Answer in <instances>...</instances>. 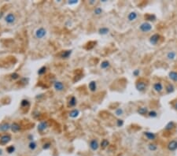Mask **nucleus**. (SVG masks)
<instances>
[{
  "mask_svg": "<svg viewBox=\"0 0 177 156\" xmlns=\"http://www.w3.org/2000/svg\"><path fill=\"white\" fill-rule=\"evenodd\" d=\"M168 78L174 82H177V72L176 71H170L168 74Z\"/></svg>",
  "mask_w": 177,
  "mask_h": 156,
  "instance_id": "aec40b11",
  "label": "nucleus"
},
{
  "mask_svg": "<svg viewBox=\"0 0 177 156\" xmlns=\"http://www.w3.org/2000/svg\"><path fill=\"white\" fill-rule=\"evenodd\" d=\"M10 77H11V78H12V79H14V80H17V79H19L20 75L18 74V73H12V74L10 75Z\"/></svg>",
  "mask_w": 177,
  "mask_h": 156,
  "instance_id": "ea45409f",
  "label": "nucleus"
},
{
  "mask_svg": "<svg viewBox=\"0 0 177 156\" xmlns=\"http://www.w3.org/2000/svg\"><path fill=\"white\" fill-rule=\"evenodd\" d=\"M95 3H96V1H95V0H92V1H89V4L91 5V6L95 5Z\"/></svg>",
  "mask_w": 177,
  "mask_h": 156,
  "instance_id": "79ce46f5",
  "label": "nucleus"
},
{
  "mask_svg": "<svg viewBox=\"0 0 177 156\" xmlns=\"http://www.w3.org/2000/svg\"><path fill=\"white\" fill-rule=\"evenodd\" d=\"M174 108H175V110H177V103H176L175 104V106H174Z\"/></svg>",
  "mask_w": 177,
  "mask_h": 156,
  "instance_id": "37998d69",
  "label": "nucleus"
},
{
  "mask_svg": "<svg viewBox=\"0 0 177 156\" xmlns=\"http://www.w3.org/2000/svg\"><path fill=\"white\" fill-rule=\"evenodd\" d=\"M175 58H176V53L173 51H168L166 54V58L169 61H173L175 59Z\"/></svg>",
  "mask_w": 177,
  "mask_h": 156,
  "instance_id": "412c9836",
  "label": "nucleus"
},
{
  "mask_svg": "<svg viewBox=\"0 0 177 156\" xmlns=\"http://www.w3.org/2000/svg\"><path fill=\"white\" fill-rule=\"evenodd\" d=\"M147 149L151 152H154V151H157L158 146H157V144H156L155 143H150L148 144V146H147Z\"/></svg>",
  "mask_w": 177,
  "mask_h": 156,
  "instance_id": "b1692460",
  "label": "nucleus"
},
{
  "mask_svg": "<svg viewBox=\"0 0 177 156\" xmlns=\"http://www.w3.org/2000/svg\"><path fill=\"white\" fill-rule=\"evenodd\" d=\"M30 103L27 99H22L21 102V107H29Z\"/></svg>",
  "mask_w": 177,
  "mask_h": 156,
  "instance_id": "7c9ffc66",
  "label": "nucleus"
},
{
  "mask_svg": "<svg viewBox=\"0 0 177 156\" xmlns=\"http://www.w3.org/2000/svg\"><path fill=\"white\" fill-rule=\"evenodd\" d=\"M42 149L43 150H48V149H50L51 147V142H49V141H47L45 142L43 144H42Z\"/></svg>",
  "mask_w": 177,
  "mask_h": 156,
  "instance_id": "72a5a7b5",
  "label": "nucleus"
},
{
  "mask_svg": "<svg viewBox=\"0 0 177 156\" xmlns=\"http://www.w3.org/2000/svg\"><path fill=\"white\" fill-rule=\"evenodd\" d=\"M175 127H176L175 123L172 121H170L169 122L166 124V126H164V130L166 131V132H170V131H172L174 129H175Z\"/></svg>",
  "mask_w": 177,
  "mask_h": 156,
  "instance_id": "ddd939ff",
  "label": "nucleus"
},
{
  "mask_svg": "<svg viewBox=\"0 0 177 156\" xmlns=\"http://www.w3.org/2000/svg\"><path fill=\"white\" fill-rule=\"evenodd\" d=\"M100 67H101V69H102V70H108V69H109V67H110V62L107 60L103 61H102Z\"/></svg>",
  "mask_w": 177,
  "mask_h": 156,
  "instance_id": "a878e982",
  "label": "nucleus"
},
{
  "mask_svg": "<svg viewBox=\"0 0 177 156\" xmlns=\"http://www.w3.org/2000/svg\"><path fill=\"white\" fill-rule=\"evenodd\" d=\"M117 127H122L124 126V120H122V119H117Z\"/></svg>",
  "mask_w": 177,
  "mask_h": 156,
  "instance_id": "4c0bfd02",
  "label": "nucleus"
},
{
  "mask_svg": "<svg viewBox=\"0 0 177 156\" xmlns=\"http://www.w3.org/2000/svg\"><path fill=\"white\" fill-rule=\"evenodd\" d=\"M109 32V29L107 27H102L99 29V33L100 35H107Z\"/></svg>",
  "mask_w": 177,
  "mask_h": 156,
  "instance_id": "c756f323",
  "label": "nucleus"
},
{
  "mask_svg": "<svg viewBox=\"0 0 177 156\" xmlns=\"http://www.w3.org/2000/svg\"><path fill=\"white\" fill-rule=\"evenodd\" d=\"M148 117H151V118H155V117H157V115H158V114H157V111H155V110H150V111H149L148 112Z\"/></svg>",
  "mask_w": 177,
  "mask_h": 156,
  "instance_id": "2f4dec72",
  "label": "nucleus"
},
{
  "mask_svg": "<svg viewBox=\"0 0 177 156\" xmlns=\"http://www.w3.org/2000/svg\"><path fill=\"white\" fill-rule=\"evenodd\" d=\"M54 88L57 91H62L65 89V85L62 81H55L54 83Z\"/></svg>",
  "mask_w": 177,
  "mask_h": 156,
  "instance_id": "9b49d317",
  "label": "nucleus"
},
{
  "mask_svg": "<svg viewBox=\"0 0 177 156\" xmlns=\"http://www.w3.org/2000/svg\"><path fill=\"white\" fill-rule=\"evenodd\" d=\"M71 54H72V51L71 50H68V51H65L61 53L60 57H61V58H62V59H66V58H69V56L71 55Z\"/></svg>",
  "mask_w": 177,
  "mask_h": 156,
  "instance_id": "393cba45",
  "label": "nucleus"
},
{
  "mask_svg": "<svg viewBox=\"0 0 177 156\" xmlns=\"http://www.w3.org/2000/svg\"><path fill=\"white\" fill-rule=\"evenodd\" d=\"M132 75L134 77H138L139 75H140V70H139V69H136V70H133L132 72Z\"/></svg>",
  "mask_w": 177,
  "mask_h": 156,
  "instance_id": "58836bf2",
  "label": "nucleus"
},
{
  "mask_svg": "<svg viewBox=\"0 0 177 156\" xmlns=\"http://www.w3.org/2000/svg\"><path fill=\"white\" fill-rule=\"evenodd\" d=\"M148 83L144 79H139L136 83V88L139 92H144L147 88Z\"/></svg>",
  "mask_w": 177,
  "mask_h": 156,
  "instance_id": "f257e3e1",
  "label": "nucleus"
},
{
  "mask_svg": "<svg viewBox=\"0 0 177 156\" xmlns=\"http://www.w3.org/2000/svg\"><path fill=\"white\" fill-rule=\"evenodd\" d=\"M100 144L97 139H92L89 142V147L92 151H96L99 150Z\"/></svg>",
  "mask_w": 177,
  "mask_h": 156,
  "instance_id": "20e7f679",
  "label": "nucleus"
},
{
  "mask_svg": "<svg viewBox=\"0 0 177 156\" xmlns=\"http://www.w3.org/2000/svg\"><path fill=\"white\" fill-rule=\"evenodd\" d=\"M148 108L146 107H139L137 110V113L142 116H145V115H147L148 114Z\"/></svg>",
  "mask_w": 177,
  "mask_h": 156,
  "instance_id": "dca6fc26",
  "label": "nucleus"
},
{
  "mask_svg": "<svg viewBox=\"0 0 177 156\" xmlns=\"http://www.w3.org/2000/svg\"><path fill=\"white\" fill-rule=\"evenodd\" d=\"M47 35V30L42 28V27H40L39 28H37L35 30V36L36 39H39V40H41L42 38H44Z\"/></svg>",
  "mask_w": 177,
  "mask_h": 156,
  "instance_id": "7ed1b4c3",
  "label": "nucleus"
},
{
  "mask_svg": "<svg viewBox=\"0 0 177 156\" xmlns=\"http://www.w3.org/2000/svg\"><path fill=\"white\" fill-rule=\"evenodd\" d=\"M153 88L157 93H161L164 90V86L161 82H156L153 85Z\"/></svg>",
  "mask_w": 177,
  "mask_h": 156,
  "instance_id": "f8f14e48",
  "label": "nucleus"
},
{
  "mask_svg": "<svg viewBox=\"0 0 177 156\" xmlns=\"http://www.w3.org/2000/svg\"><path fill=\"white\" fill-rule=\"evenodd\" d=\"M68 3L70 4V5H72V4H76V3H78V1H69V2H68Z\"/></svg>",
  "mask_w": 177,
  "mask_h": 156,
  "instance_id": "a19ab883",
  "label": "nucleus"
},
{
  "mask_svg": "<svg viewBox=\"0 0 177 156\" xmlns=\"http://www.w3.org/2000/svg\"><path fill=\"white\" fill-rule=\"evenodd\" d=\"M77 103V100L75 96H71L68 101V107H76V105Z\"/></svg>",
  "mask_w": 177,
  "mask_h": 156,
  "instance_id": "a211bd4d",
  "label": "nucleus"
},
{
  "mask_svg": "<svg viewBox=\"0 0 177 156\" xmlns=\"http://www.w3.org/2000/svg\"><path fill=\"white\" fill-rule=\"evenodd\" d=\"M7 151L9 153V154H12L15 151V147L14 145H10L9 147H7Z\"/></svg>",
  "mask_w": 177,
  "mask_h": 156,
  "instance_id": "c9c22d12",
  "label": "nucleus"
},
{
  "mask_svg": "<svg viewBox=\"0 0 177 156\" xmlns=\"http://www.w3.org/2000/svg\"><path fill=\"white\" fill-rule=\"evenodd\" d=\"M5 21L9 24H14L16 21V17L13 13H9L5 17Z\"/></svg>",
  "mask_w": 177,
  "mask_h": 156,
  "instance_id": "6e6552de",
  "label": "nucleus"
},
{
  "mask_svg": "<svg viewBox=\"0 0 177 156\" xmlns=\"http://www.w3.org/2000/svg\"><path fill=\"white\" fill-rule=\"evenodd\" d=\"M109 140H106V139H103V140H102L101 143H100V147H101V148L103 149V150L106 149V148H107V147H109Z\"/></svg>",
  "mask_w": 177,
  "mask_h": 156,
  "instance_id": "cd10ccee",
  "label": "nucleus"
},
{
  "mask_svg": "<svg viewBox=\"0 0 177 156\" xmlns=\"http://www.w3.org/2000/svg\"><path fill=\"white\" fill-rule=\"evenodd\" d=\"M3 154V150L0 149V155H2Z\"/></svg>",
  "mask_w": 177,
  "mask_h": 156,
  "instance_id": "c03bdc74",
  "label": "nucleus"
},
{
  "mask_svg": "<svg viewBox=\"0 0 177 156\" xmlns=\"http://www.w3.org/2000/svg\"><path fill=\"white\" fill-rule=\"evenodd\" d=\"M11 129V124L8 122H3L0 124V132H7Z\"/></svg>",
  "mask_w": 177,
  "mask_h": 156,
  "instance_id": "4468645a",
  "label": "nucleus"
},
{
  "mask_svg": "<svg viewBox=\"0 0 177 156\" xmlns=\"http://www.w3.org/2000/svg\"><path fill=\"white\" fill-rule=\"evenodd\" d=\"M49 126V123L48 121H41L39 124H38V131L39 133H42V132H44V131L47 129V127Z\"/></svg>",
  "mask_w": 177,
  "mask_h": 156,
  "instance_id": "9d476101",
  "label": "nucleus"
},
{
  "mask_svg": "<svg viewBox=\"0 0 177 156\" xmlns=\"http://www.w3.org/2000/svg\"><path fill=\"white\" fill-rule=\"evenodd\" d=\"M46 72H47V67L46 66H42L38 70V74L41 76V75H43Z\"/></svg>",
  "mask_w": 177,
  "mask_h": 156,
  "instance_id": "e433bc0d",
  "label": "nucleus"
},
{
  "mask_svg": "<svg viewBox=\"0 0 177 156\" xmlns=\"http://www.w3.org/2000/svg\"><path fill=\"white\" fill-rule=\"evenodd\" d=\"M137 17H138L137 12L132 11V12H130L128 15H127V20H128L129 21H134L137 19Z\"/></svg>",
  "mask_w": 177,
  "mask_h": 156,
  "instance_id": "f3484780",
  "label": "nucleus"
},
{
  "mask_svg": "<svg viewBox=\"0 0 177 156\" xmlns=\"http://www.w3.org/2000/svg\"><path fill=\"white\" fill-rule=\"evenodd\" d=\"M124 114V110L122 108H117L115 110V115L117 117H120Z\"/></svg>",
  "mask_w": 177,
  "mask_h": 156,
  "instance_id": "473e14b6",
  "label": "nucleus"
},
{
  "mask_svg": "<svg viewBox=\"0 0 177 156\" xmlns=\"http://www.w3.org/2000/svg\"><path fill=\"white\" fill-rule=\"evenodd\" d=\"M144 18L146 21H147V22H154L157 20L156 15L153 14H146L144 15Z\"/></svg>",
  "mask_w": 177,
  "mask_h": 156,
  "instance_id": "2eb2a0df",
  "label": "nucleus"
},
{
  "mask_svg": "<svg viewBox=\"0 0 177 156\" xmlns=\"http://www.w3.org/2000/svg\"><path fill=\"white\" fill-rule=\"evenodd\" d=\"M152 29H153V26H152V24L150 22H147V21H144L139 25V30L141 31L142 33H150Z\"/></svg>",
  "mask_w": 177,
  "mask_h": 156,
  "instance_id": "f03ea898",
  "label": "nucleus"
},
{
  "mask_svg": "<svg viewBox=\"0 0 177 156\" xmlns=\"http://www.w3.org/2000/svg\"><path fill=\"white\" fill-rule=\"evenodd\" d=\"M28 148H29L30 151H35L36 148H37V143L33 140L31 141L28 143Z\"/></svg>",
  "mask_w": 177,
  "mask_h": 156,
  "instance_id": "c85d7f7f",
  "label": "nucleus"
},
{
  "mask_svg": "<svg viewBox=\"0 0 177 156\" xmlns=\"http://www.w3.org/2000/svg\"><path fill=\"white\" fill-rule=\"evenodd\" d=\"M143 135L146 139H147L148 140H150V141H154L157 139L156 133L150 132V131H145V132L143 133Z\"/></svg>",
  "mask_w": 177,
  "mask_h": 156,
  "instance_id": "1a4fd4ad",
  "label": "nucleus"
},
{
  "mask_svg": "<svg viewBox=\"0 0 177 156\" xmlns=\"http://www.w3.org/2000/svg\"><path fill=\"white\" fill-rule=\"evenodd\" d=\"M80 114V110H77V109H74V110H72L69 112V117L72 118H76L79 116Z\"/></svg>",
  "mask_w": 177,
  "mask_h": 156,
  "instance_id": "bb28decb",
  "label": "nucleus"
},
{
  "mask_svg": "<svg viewBox=\"0 0 177 156\" xmlns=\"http://www.w3.org/2000/svg\"><path fill=\"white\" fill-rule=\"evenodd\" d=\"M94 14L97 16H99L102 14V9L101 7H96L94 10Z\"/></svg>",
  "mask_w": 177,
  "mask_h": 156,
  "instance_id": "f704fd0d",
  "label": "nucleus"
},
{
  "mask_svg": "<svg viewBox=\"0 0 177 156\" xmlns=\"http://www.w3.org/2000/svg\"><path fill=\"white\" fill-rule=\"evenodd\" d=\"M11 140V136L10 134H3L0 136V144L5 145Z\"/></svg>",
  "mask_w": 177,
  "mask_h": 156,
  "instance_id": "0eeeda50",
  "label": "nucleus"
},
{
  "mask_svg": "<svg viewBox=\"0 0 177 156\" xmlns=\"http://www.w3.org/2000/svg\"><path fill=\"white\" fill-rule=\"evenodd\" d=\"M88 88L91 92H95L97 90V83L95 80H91L88 84Z\"/></svg>",
  "mask_w": 177,
  "mask_h": 156,
  "instance_id": "5701e85b",
  "label": "nucleus"
},
{
  "mask_svg": "<svg viewBox=\"0 0 177 156\" xmlns=\"http://www.w3.org/2000/svg\"><path fill=\"white\" fill-rule=\"evenodd\" d=\"M167 149L171 152H174L177 150V140H172L168 143L167 144Z\"/></svg>",
  "mask_w": 177,
  "mask_h": 156,
  "instance_id": "423d86ee",
  "label": "nucleus"
},
{
  "mask_svg": "<svg viewBox=\"0 0 177 156\" xmlns=\"http://www.w3.org/2000/svg\"><path fill=\"white\" fill-rule=\"evenodd\" d=\"M165 91L167 94H171V93H173L175 91V87L172 84L168 83L165 86Z\"/></svg>",
  "mask_w": 177,
  "mask_h": 156,
  "instance_id": "6ab92c4d",
  "label": "nucleus"
},
{
  "mask_svg": "<svg viewBox=\"0 0 177 156\" xmlns=\"http://www.w3.org/2000/svg\"><path fill=\"white\" fill-rule=\"evenodd\" d=\"M12 131H13L14 133H17L19 132L21 130V126L19 123L17 122H14L13 124H11V129H10Z\"/></svg>",
  "mask_w": 177,
  "mask_h": 156,
  "instance_id": "4be33fe9",
  "label": "nucleus"
},
{
  "mask_svg": "<svg viewBox=\"0 0 177 156\" xmlns=\"http://www.w3.org/2000/svg\"><path fill=\"white\" fill-rule=\"evenodd\" d=\"M160 39H161V36H160L159 34H157V33H155V34L152 35V36L150 37L149 42H150V43L151 45L155 46V45H157V43H158V42H159Z\"/></svg>",
  "mask_w": 177,
  "mask_h": 156,
  "instance_id": "39448f33",
  "label": "nucleus"
}]
</instances>
